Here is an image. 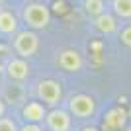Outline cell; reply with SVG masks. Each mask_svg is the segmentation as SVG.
<instances>
[{"instance_id":"5bb4252c","label":"cell","mask_w":131,"mask_h":131,"mask_svg":"<svg viewBox=\"0 0 131 131\" xmlns=\"http://www.w3.org/2000/svg\"><path fill=\"white\" fill-rule=\"evenodd\" d=\"M4 100L8 104H20V102H24V88L20 84H12V88L6 92Z\"/></svg>"},{"instance_id":"ac0fdd59","label":"cell","mask_w":131,"mask_h":131,"mask_svg":"<svg viewBox=\"0 0 131 131\" xmlns=\"http://www.w3.org/2000/svg\"><path fill=\"white\" fill-rule=\"evenodd\" d=\"M4 114H6V100L0 96V117H2Z\"/></svg>"},{"instance_id":"4fadbf2b","label":"cell","mask_w":131,"mask_h":131,"mask_svg":"<svg viewBox=\"0 0 131 131\" xmlns=\"http://www.w3.org/2000/svg\"><path fill=\"white\" fill-rule=\"evenodd\" d=\"M82 8L86 12V16L96 18V16H100V14H104V12L108 10V2H106V0H84V2H82Z\"/></svg>"},{"instance_id":"8992f818","label":"cell","mask_w":131,"mask_h":131,"mask_svg":"<svg viewBox=\"0 0 131 131\" xmlns=\"http://www.w3.org/2000/svg\"><path fill=\"white\" fill-rule=\"evenodd\" d=\"M31 74V67L24 57H12L6 61V77L12 82H24Z\"/></svg>"},{"instance_id":"7c38bea8","label":"cell","mask_w":131,"mask_h":131,"mask_svg":"<svg viewBox=\"0 0 131 131\" xmlns=\"http://www.w3.org/2000/svg\"><path fill=\"white\" fill-rule=\"evenodd\" d=\"M110 8L119 20H131V0H112Z\"/></svg>"},{"instance_id":"44dd1931","label":"cell","mask_w":131,"mask_h":131,"mask_svg":"<svg viewBox=\"0 0 131 131\" xmlns=\"http://www.w3.org/2000/svg\"><path fill=\"white\" fill-rule=\"evenodd\" d=\"M106 2H108V4H110V2H112V0H106Z\"/></svg>"},{"instance_id":"277c9868","label":"cell","mask_w":131,"mask_h":131,"mask_svg":"<svg viewBox=\"0 0 131 131\" xmlns=\"http://www.w3.org/2000/svg\"><path fill=\"white\" fill-rule=\"evenodd\" d=\"M69 112L74 117L80 119H88L96 114V98L90 94H74L69 98Z\"/></svg>"},{"instance_id":"5b68a950","label":"cell","mask_w":131,"mask_h":131,"mask_svg":"<svg viewBox=\"0 0 131 131\" xmlns=\"http://www.w3.org/2000/svg\"><path fill=\"white\" fill-rule=\"evenodd\" d=\"M45 125L49 131H71L72 127V117L69 110L61 108H51L45 117Z\"/></svg>"},{"instance_id":"9a60e30c","label":"cell","mask_w":131,"mask_h":131,"mask_svg":"<svg viewBox=\"0 0 131 131\" xmlns=\"http://www.w3.org/2000/svg\"><path fill=\"white\" fill-rule=\"evenodd\" d=\"M119 39H121V43L125 45V47L131 49V24H125V26L119 29Z\"/></svg>"},{"instance_id":"ba28073f","label":"cell","mask_w":131,"mask_h":131,"mask_svg":"<svg viewBox=\"0 0 131 131\" xmlns=\"http://www.w3.org/2000/svg\"><path fill=\"white\" fill-rule=\"evenodd\" d=\"M125 123H127V112L121 106H115L106 112L102 131H119L125 127Z\"/></svg>"},{"instance_id":"9c48e42d","label":"cell","mask_w":131,"mask_h":131,"mask_svg":"<svg viewBox=\"0 0 131 131\" xmlns=\"http://www.w3.org/2000/svg\"><path fill=\"white\" fill-rule=\"evenodd\" d=\"M47 112L49 110L45 108L43 102L39 100H31V102H26L22 108V117L27 123H43L45 117H47Z\"/></svg>"},{"instance_id":"52a82bcc","label":"cell","mask_w":131,"mask_h":131,"mask_svg":"<svg viewBox=\"0 0 131 131\" xmlns=\"http://www.w3.org/2000/svg\"><path fill=\"white\" fill-rule=\"evenodd\" d=\"M57 65L65 72H80L84 67V59L77 49H63L57 55Z\"/></svg>"},{"instance_id":"7a4b0ae2","label":"cell","mask_w":131,"mask_h":131,"mask_svg":"<svg viewBox=\"0 0 131 131\" xmlns=\"http://www.w3.org/2000/svg\"><path fill=\"white\" fill-rule=\"evenodd\" d=\"M12 49L18 57H24V59H29L39 51V37L35 29H22L18 31L12 39Z\"/></svg>"},{"instance_id":"8fae6325","label":"cell","mask_w":131,"mask_h":131,"mask_svg":"<svg viewBox=\"0 0 131 131\" xmlns=\"http://www.w3.org/2000/svg\"><path fill=\"white\" fill-rule=\"evenodd\" d=\"M20 22H18V16L12 10H6L2 8L0 10V33L2 35H16L20 29Z\"/></svg>"},{"instance_id":"2e32d148","label":"cell","mask_w":131,"mask_h":131,"mask_svg":"<svg viewBox=\"0 0 131 131\" xmlns=\"http://www.w3.org/2000/svg\"><path fill=\"white\" fill-rule=\"evenodd\" d=\"M0 131H20V129H18L16 121L12 119V117L2 115V117H0Z\"/></svg>"},{"instance_id":"30bf717a","label":"cell","mask_w":131,"mask_h":131,"mask_svg":"<svg viewBox=\"0 0 131 131\" xmlns=\"http://www.w3.org/2000/svg\"><path fill=\"white\" fill-rule=\"evenodd\" d=\"M94 20V27L98 29L100 33H104V35H110V33H115L117 31V16H115L112 10H106L104 14H100V16L92 18Z\"/></svg>"},{"instance_id":"e0dca14e","label":"cell","mask_w":131,"mask_h":131,"mask_svg":"<svg viewBox=\"0 0 131 131\" xmlns=\"http://www.w3.org/2000/svg\"><path fill=\"white\" fill-rule=\"evenodd\" d=\"M20 131H43V127H41V123H27L26 121V125L20 127Z\"/></svg>"},{"instance_id":"3957f363","label":"cell","mask_w":131,"mask_h":131,"mask_svg":"<svg viewBox=\"0 0 131 131\" xmlns=\"http://www.w3.org/2000/svg\"><path fill=\"white\" fill-rule=\"evenodd\" d=\"M35 94H37V100L43 102L45 106L57 108L59 102H61V98H63V86H61V82L53 80V78H45V80L37 82Z\"/></svg>"},{"instance_id":"6da1fadb","label":"cell","mask_w":131,"mask_h":131,"mask_svg":"<svg viewBox=\"0 0 131 131\" xmlns=\"http://www.w3.org/2000/svg\"><path fill=\"white\" fill-rule=\"evenodd\" d=\"M22 20L29 29H45L51 24V10L43 2H27L22 10Z\"/></svg>"},{"instance_id":"ffe728a7","label":"cell","mask_w":131,"mask_h":131,"mask_svg":"<svg viewBox=\"0 0 131 131\" xmlns=\"http://www.w3.org/2000/svg\"><path fill=\"white\" fill-rule=\"evenodd\" d=\"M2 72H6V65H2V63H0V74H2Z\"/></svg>"},{"instance_id":"d6986e66","label":"cell","mask_w":131,"mask_h":131,"mask_svg":"<svg viewBox=\"0 0 131 131\" xmlns=\"http://www.w3.org/2000/svg\"><path fill=\"white\" fill-rule=\"evenodd\" d=\"M80 131H102V129H98V127H94V125H84Z\"/></svg>"}]
</instances>
